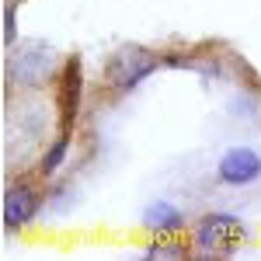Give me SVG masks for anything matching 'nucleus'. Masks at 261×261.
Segmentation results:
<instances>
[{
	"mask_svg": "<svg viewBox=\"0 0 261 261\" xmlns=\"http://www.w3.org/2000/svg\"><path fill=\"white\" fill-rule=\"evenodd\" d=\"M146 258H185V247L181 244H150Z\"/></svg>",
	"mask_w": 261,
	"mask_h": 261,
	"instance_id": "9",
	"label": "nucleus"
},
{
	"mask_svg": "<svg viewBox=\"0 0 261 261\" xmlns=\"http://www.w3.org/2000/svg\"><path fill=\"white\" fill-rule=\"evenodd\" d=\"M35 213H39V192L32 185L7 188V195H4V226L7 230H21Z\"/></svg>",
	"mask_w": 261,
	"mask_h": 261,
	"instance_id": "5",
	"label": "nucleus"
},
{
	"mask_svg": "<svg viewBox=\"0 0 261 261\" xmlns=\"http://www.w3.org/2000/svg\"><path fill=\"white\" fill-rule=\"evenodd\" d=\"M143 226L153 230V233H174V230L185 226V216H181L178 205H171V202H153L143 213Z\"/></svg>",
	"mask_w": 261,
	"mask_h": 261,
	"instance_id": "6",
	"label": "nucleus"
},
{
	"mask_svg": "<svg viewBox=\"0 0 261 261\" xmlns=\"http://www.w3.org/2000/svg\"><path fill=\"white\" fill-rule=\"evenodd\" d=\"M63 157H66V140H56V143H53V150L45 153V161H42V171L53 174V171L63 164Z\"/></svg>",
	"mask_w": 261,
	"mask_h": 261,
	"instance_id": "8",
	"label": "nucleus"
},
{
	"mask_svg": "<svg viewBox=\"0 0 261 261\" xmlns=\"http://www.w3.org/2000/svg\"><path fill=\"white\" fill-rule=\"evenodd\" d=\"M63 112H66V119L73 122V112H77V98H81V66L77 60L66 66V81H63Z\"/></svg>",
	"mask_w": 261,
	"mask_h": 261,
	"instance_id": "7",
	"label": "nucleus"
},
{
	"mask_svg": "<svg viewBox=\"0 0 261 261\" xmlns=\"http://www.w3.org/2000/svg\"><path fill=\"white\" fill-rule=\"evenodd\" d=\"M241 241H244V223L233 216H223V213H213L195 226V244L209 254H226Z\"/></svg>",
	"mask_w": 261,
	"mask_h": 261,
	"instance_id": "1",
	"label": "nucleus"
},
{
	"mask_svg": "<svg viewBox=\"0 0 261 261\" xmlns=\"http://www.w3.org/2000/svg\"><path fill=\"white\" fill-rule=\"evenodd\" d=\"M216 174H220L223 185H251V181L261 178V153L251 150V146H233L226 150L216 164Z\"/></svg>",
	"mask_w": 261,
	"mask_h": 261,
	"instance_id": "3",
	"label": "nucleus"
},
{
	"mask_svg": "<svg viewBox=\"0 0 261 261\" xmlns=\"http://www.w3.org/2000/svg\"><path fill=\"white\" fill-rule=\"evenodd\" d=\"M153 66H157V56H153V53H146L140 45H125L119 56L108 63V77H112L115 87L129 91V87H136L143 77H150Z\"/></svg>",
	"mask_w": 261,
	"mask_h": 261,
	"instance_id": "2",
	"label": "nucleus"
},
{
	"mask_svg": "<svg viewBox=\"0 0 261 261\" xmlns=\"http://www.w3.org/2000/svg\"><path fill=\"white\" fill-rule=\"evenodd\" d=\"M14 39H18V21H14V7H7V14H4V42L11 45Z\"/></svg>",
	"mask_w": 261,
	"mask_h": 261,
	"instance_id": "10",
	"label": "nucleus"
},
{
	"mask_svg": "<svg viewBox=\"0 0 261 261\" xmlns=\"http://www.w3.org/2000/svg\"><path fill=\"white\" fill-rule=\"evenodd\" d=\"M53 73V56H49V49H42V45H32V49H21L14 63H11V77L24 87H35L42 84L45 77Z\"/></svg>",
	"mask_w": 261,
	"mask_h": 261,
	"instance_id": "4",
	"label": "nucleus"
}]
</instances>
